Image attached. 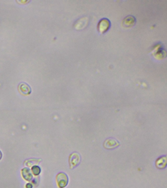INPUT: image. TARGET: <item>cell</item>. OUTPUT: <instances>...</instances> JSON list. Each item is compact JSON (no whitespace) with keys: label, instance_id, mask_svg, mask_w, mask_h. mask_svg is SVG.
<instances>
[{"label":"cell","instance_id":"6","mask_svg":"<svg viewBox=\"0 0 167 188\" xmlns=\"http://www.w3.org/2000/svg\"><path fill=\"white\" fill-rule=\"evenodd\" d=\"M22 175L24 179L28 181H31L32 180L33 178L32 173L29 169L25 168L22 169Z\"/></svg>","mask_w":167,"mask_h":188},{"label":"cell","instance_id":"5","mask_svg":"<svg viewBox=\"0 0 167 188\" xmlns=\"http://www.w3.org/2000/svg\"><path fill=\"white\" fill-rule=\"evenodd\" d=\"M110 27V22L108 19H103L98 24V29L101 33L106 32Z\"/></svg>","mask_w":167,"mask_h":188},{"label":"cell","instance_id":"9","mask_svg":"<svg viewBox=\"0 0 167 188\" xmlns=\"http://www.w3.org/2000/svg\"><path fill=\"white\" fill-rule=\"evenodd\" d=\"M41 161V160L40 159H32L26 161L24 164L29 167H31V166L33 167V166H36V164H38Z\"/></svg>","mask_w":167,"mask_h":188},{"label":"cell","instance_id":"4","mask_svg":"<svg viewBox=\"0 0 167 188\" xmlns=\"http://www.w3.org/2000/svg\"><path fill=\"white\" fill-rule=\"evenodd\" d=\"M18 89L22 94L28 95H30L31 92V87L28 83L25 82H21L19 84Z\"/></svg>","mask_w":167,"mask_h":188},{"label":"cell","instance_id":"7","mask_svg":"<svg viewBox=\"0 0 167 188\" xmlns=\"http://www.w3.org/2000/svg\"><path fill=\"white\" fill-rule=\"evenodd\" d=\"M167 164V158L166 156H162L158 158L156 161V166L159 169H163L166 167Z\"/></svg>","mask_w":167,"mask_h":188},{"label":"cell","instance_id":"10","mask_svg":"<svg viewBox=\"0 0 167 188\" xmlns=\"http://www.w3.org/2000/svg\"><path fill=\"white\" fill-rule=\"evenodd\" d=\"M31 170H32V173L35 175H38L40 174V172H41V169L39 166H34L32 167Z\"/></svg>","mask_w":167,"mask_h":188},{"label":"cell","instance_id":"12","mask_svg":"<svg viewBox=\"0 0 167 188\" xmlns=\"http://www.w3.org/2000/svg\"><path fill=\"white\" fill-rule=\"evenodd\" d=\"M2 158V153L1 151H0V160H1Z\"/></svg>","mask_w":167,"mask_h":188},{"label":"cell","instance_id":"3","mask_svg":"<svg viewBox=\"0 0 167 188\" xmlns=\"http://www.w3.org/2000/svg\"><path fill=\"white\" fill-rule=\"evenodd\" d=\"M120 143L117 140L114 138H109L106 139L103 143L104 148L108 149H112L119 146Z\"/></svg>","mask_w":167,"mask_h":188},{"label":"cell","instance_id":"11","mask_svg":"<svg viewBox=\"0 0 167 188\" xmlns=\"http://www.w3.org/2000/svg\"><path fill=\"white\" fill-rule=\"evenodd\" d=\"M25 188H32V185L31 184L28 183L27 185H25Z\"/></svg>","mask_w":167,"mask_h":188},{"label":"cell","instance_id":"8","mask_svg":"<svg viewBox=\"0 0 167 188\" xmlns=\"http://www.w3.org/2000/svg\"><path fill=\"white\" fill-rule=\"evenodd\" d=\"M124 23L126 27L132 26L135 23V19L133 17L127 16L124 19Z\"/></svg>","mask_w":167,"mask_h":188},{"label":"cell","instance_id":"2","mask_svg":"<svg viewBox=\"0 0 167 188\" xmlns=\"http://www.w3.org/2000/svg\"><path fill=\"white\" fill-rule=\"evenodd\" d=\"M81 161V157L78 152H73L69 156V162L70 169L74 168L78 166Z\"/></svg>","mask_w":167,"mask_h":188},{"label":"cell","instance_id":"1","mask_svg":"<svg viewBox=\"0 0 167 188\" xmlns=\"http://www.w3.org/2000/svg\"><path fill=\"white\" fill-rule=\"evenodd\" d=\"M56 181L59 188H64L67 186L69 179L66 174L59 173L56 176Z\"/></svg>","mask_w":167,"mask_h":188}]
</instances>
